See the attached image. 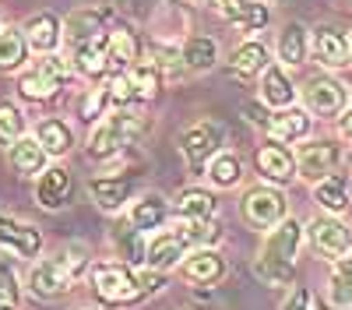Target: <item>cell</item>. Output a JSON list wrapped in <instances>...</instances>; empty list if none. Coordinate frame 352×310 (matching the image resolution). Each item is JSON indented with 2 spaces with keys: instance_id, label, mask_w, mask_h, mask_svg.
Wrapping results in <instances>:
<instances>
[{
  "instance_id": "6da1fadb",
  "label": "cell",
  "mask_w": 352,
  "mask_h": 310,
  "mask_svg": "<svg viewBox=\"0 0 352 310\" xmlns=\"http://www.w3.org/2000/svg\"><path fill=\"white\" fill-rule=\"evenodd\" d=\"M92 293L102 307H138L166 286V272H155L148 265H127V261H102L88 268Z\"/></svg>"
},
{
  "instance_id": "7a4b0ae2",
  "label": "cell",
  "mask_w": 352,
  "mask_h": 310,
  "mask_svg": "<svg viewBox=\"0 0 352 310\" xmlns=\"http://www.w3.org/2000/svg\"><path fill=\"white\" fill-rule=\"evenodd\" d=\"M303 247V222L300 219H282L272 225L261 243V254L254 261V275L264 286H289L296 278V254Z\"/></svg>"
},
{
  "instance_id": "3957f363",
  "label": "cell",
  "mask_w": 352,
  "mask_h": 310,
  "mask_svg": "<svg viewBox=\"0 0 352 310\" xmlns=\"http://www.w3.org/2000/svg\"><path fill=\"white\" fill-rule=\"evenodd\" d=\"M148 131V120L141 117V113H134L131 106H120L116 113H106V117L96 120L92 134H88V145L85 152L92 155V159H113V155H120L127 145H134V141Z\"/></svg>"
},
{
  "instance_id": "277c9868",
  "label": "cell",
  "mask_w": 352,
  "mask_h": 310,
  "mask_svg": "<svg viewBox=\"0 0 352 310\" xmlns=\"http://www.w3.org/2000/svg\"><path fill=\"white\" fill-rule=\"evenodd\" d=\"M85 268H88V254L81 247H71L64 254H56V258H43L28 268V289L39 300H56L71 293V286L85 275Z\"/></svg>"
},
{
  "instance_id": "5b68a950",
  "label": "cell",
  "mask_w": 352,
  "mask_h": 310,
  "mask_svg": "<svg viewBox=\"0 0 352 310\" xmlns=\"http://www.w3.org/2000/svg\"><path fill=\"white\" fill-rule=\"evenodd\" d=\"M74 78V67L56 53H39V60L32 67H25L18 74V96L28 102H46L53 99L64 85Z\"/></svg>"
},
{
  "instance_id": "8992f818",
  "label": "cell",
  "mask_w": 352,
  "mask_h": 310,
  "mask_svg": "<svg viewBox=\"0 0 352 310\" xmlns=\"http://www.w3.org/2000/svg\"><path fill=\"white\" fill-rule=\"evenodd\" d=\"M289 205H285V194L278 187H250L243 194V201H240V215L254 225V230H272V225H278L285 219Z\"/></svg>"
},
{
  "instance_id": "52a82bcc",
  "label": "cell",
  "mask_w": 352,
  "mask_h": 310,
  "mask_svg": "<svg viewBox=\"0 0 352 310\" xmlns=\"http://www.w3.org/2000/svg\"><path fill=\"white\" fill-rule=\"evenodd\" d=\"M222 141H226V127L219 120H201V124H194L180 134V152L190 162L194 173H201V169L208 166V159L222 148Z\"/></svg>"
},
{
  "instance_id": "ba28073f",
  "label": "cell",
  "mask_w": 352,
  "mask_h": 310,
  "mask_svg": "<svg viewBox=\"0 0 352 310\" xmlns=\"http://www.w3.org/2000/svg\"><path fill=\"white\" fill-rule=\"evenodd\" d=\"M303 102H307V109L314 113V117L331 120V117H342V113H345V106H349V89H345L338 78H331V74H317V78L307 81Z\"/></svg>"
},
{
  "instance_id": "9c48e42d",
  "label": "cell",
  "mask_w": 352,
  "mask_h": 310,
  "mask_svg": "<svg viewBox=\"0 0 352 310\" xmlns=\"http://www.w3.org/2000/svg\"><path fill=\"white\" fill-rule=\"evenodd\" d=\"M307 236H310V247L320 254V258H328V261H338L342 254L352 250V233H349V225L338 219V215H317L310 225H307Z\"/></svg>"
},
{
  "instance_id": "30bf717a",
  "label": "cell",
  "mask_w": 352,
  "mask_h": 310,
  "mask_svg": "<svg viewBox=\"0 0 352 310\" xmlns=\"http://www.w3.org/2000/svg\"><path fill=\"white\" fill-rule=\"evenodd\" d=\"M342 162V148L335 141H307L296 152V177H303L307 184H317L331 177Z\"/></svg>"
},
{
  "instance_id": "8fae6325",
  "label": "cell",
  "mask_w": 352,
  "mask_h": 310,
  "mask_svg": "<svg viewBox=\"0 0 352 310\" xmlns=\"http://www.w3.org/2000/svg\"><path fill=\"white\" fill-rule=\"evenodd\" d=\"M254 166H257V173H261L264 180H268V184H278V187H285L292 177H296V155H292V152L285 148V141H278V137L257 145Z\"/></svg>"
},
{
  "instance_id": "7c38bea8",
  "label": "cell",
  "mask_w": 352,
  "mask_h": 310,
  "mask_svg": "<svg viewBox=\"0 0 352 310\" xmlns=\"http://www.w3.org/2000/svg\"><path fill=\"white\" fill-rule=\"evenodd\" d=\"M187 254H190L187 240L176 233V225H173V230L155 233V236L148 240V250H144V265L155 268V272H173V268L184 265Z\"/></svg>"
},
{
  "instance_id": "4fadbf2b",
  "label": "cell",
  "mask_w": 352,
  "mask_h": 310,
  "mask_svg": "<svg viewBox=\"0 0 352 310\" xmlns=\"http://www.w3.org/2000/svg\"><path fill=\"white\" fill-rule=\"evenodd\" d=\"M109 18H113L109 8H78V11H71V14L64 18V43L74 49V46H81V43H88V39L102 36L106 25H109Z\"/></svg>"
},
{
  "instance_id": "5bb4252c",
  "label": "cell",
  "mask_w": 352,
  "mask_h": 310,
  "mask_svg": "<svg viewBox=\"0 0 352 310\" xmlns=\"http://www.w3.org/2000/svg\"><path fill=\"white\" fill-rule=\"evenodd\" d=\"M180 272H184L187 282H194V286H215V282L226 278L229 265H226V258H222L219 250H212V247H197V250H190L187 258H184Z\"/></svg>"
},
{
  "instance_id": "9a60e30c",
  "label": "cell",
  "mask_w": 352,
  "mask_h": 310,
  "mask_svg": "<svg viewBox=\"0 0 352 310\" xmlns=\"http://www.w3.org/2000/svg\"><path fill=\"white\" fill-rule=\"evenodd\" d=\"M0 247L11 250L14 258H39L43 250V233L36 230L32 222H18V219H8L0 215Z\"/></svg>"
},
{
  "instance_id": "2e32d148",
  "label": "cell",
  "mask_w": 352,
  "mask_h": 310,
  "mask_svg": "<svg viewBox=\"0 0 352 310\" xmlns=\"http://www.w3.org/2000/svg\"><path fill=\"white\" fill-rule=\"evenodd\" d=\"M71 190H74V184H71V173L64 166H46L36 177V201L46 212H60L71 201Z\"/></svg>"
},
{
  "instance_id": "e0dca14e",
  "label": "cell",
  "mask_w": 352,
  "mask_h": 310,
  "mask_svg": "<svg viewBox=\"0 0 352 310\" xmlns=\"http://www.w3.org/2000/svg\"><path fill=\"white\" fill-rule=\"evenodd\" d=\"M21 32L28 39V49H36V53H56V46L64 43V21L56 18L53 11H39V14H32V18L21 25Z\"/></svg>"
},
{
  "instance_id": "ac0fdd59",
  "label": "cell",
  "mask_w": 352,
  "mask_h": 310,
  "mask_svg": "<svg viewBox=\"0 0 352 310\" xmlns=\"http://www.w3.org/2000/svg\"><path fill=\"white\" fill-rule=\"evenodd\" d=\"M310 49H314V56L324 67H345L349 60H352V53H349V39L338 32V28H331V25H317L314 28V36H310Z\"/></svg>"
},
{
  "instance_id": "d6986e66",
  "label": "cell",
  "mask_w": 352,
  "mask_h": 310,
  "mask_svg": "<svg viewBox=\"0 0 352 310\" xmlns=\"http://www.w3.org/2000/svg\"><path fill=\"white\" fill-rule=\"evenodd\" d=\"M88 194H92V201L102 208V212H120L131 194H134V177L120 173V177H96L88 180Z\"/></svg>"
},
{
  "instance_id": "ffe728a7",
  "label": "cell",
  "mask_w": 352,
  "mask_h": 310,
  "mask_svg": "<svg viewBox=\"0 0 352 310\" xmlns=\"http://www.w3.org/2000/svg\"><path fill=\"white\" fill-rule=\"evenodd\" d=\"M102 39H106V56H109V74H120V71L138 64L141 43L131 28H106Z\"/></svg>"
},
{
  "instance_id": "44dd1931",
  "label": "cell",
  "mask_w": 352,
  "mask_h": 310,
  "mask_svg": "<svg viewBox=\"0 0 352 310\" xmlns=\"http://www.w3.org/2000/svg\"><path fill=\"white\" fill-rule=\"evenodd\" d=\"M102 36H96V39H88V43H81V46L71 49V60H74L71 67L78 74H85L88 81H102L109 74V56H106V39Z\"/></svg>"
},
{
  "instance_id": "7402d4cb",
  "label": "cell",
  "mask_w": 352,
  "mask_h": 310,
  "mask_svg": "<svg viewBox=\"0 0 352 310\" xmlns=\"http://www.w3.org/2000/svg\"><path fill=\"white\" fill-rule=\"evenodd\" d=\"M8 159H11V169L18 177H39L43 169H46V148L39 145V137L36 134H21L14 145L8 148Z\"/></svg>"
},
{
  "instance_id": "603a6c76",
  "label": "cell",
  "mask_w": 352,
  "mask_h": 310,
  "mask_svg": "<svg viewBox=\"0 0 352 310\" xmlns=\"http://www.w3.org/2000/svg\"><path fill=\"white\" fill-rule=\"evenodd\" d=\"M261 102H268V109H285L296 102V89L278 64H268L261 71Z\"/></svg>"
},
{
  "instance_id": "cb8c5ba5",
  "label": "cell",
  "mask_w": 352,
  "mask_h": 310,
  "mask_svg": "<svg viewBox=\"0 0 352 310\" xmlns=\"http://www.w3.org/2000/svg\"><path fill=\"white\" fill-rule=\"evenodd\" d=\"M169 212H173V205L166 201L162 194H144V197H138V201L131 205V215L127 219L134 222V230L152 233V230H162V225H166Z\"/></svg>"
},
{
  "instance_id": "d4e9b609",
  "label": "cell",
  "mask_w": 352,
  "mask_h": 310,
  "mask_svg": "<svg viewBox=\"0 0 352 310\" xmlns=\"http://www.w3.org/2000/svg\"><path fill=\"white\" fill-rule=\"evenodd\" d=\"M28 39L21 32V25H8L0 28V74H14V71H25L28 64Z\"/></svg>"
},
{
  "instance_id": "484cf974",
  "label": "cell",
  "mask_w": 352,
  "mask_h": 310,
  "mask_svg": "<svg viewBox=\"0 0 352 310\" xmlns=\"http://www.w3.org/2000/svg\"><path fill=\"white\" fill-rule=\"evenodd\" d=\"M272 60H268V49H264V43H257V39H247V43H240L236 49L229 53V74L232 78H254V74H261L264 67H268Z\"/></svg>"
},
{
  "instance_id": "4316f807",
  "label": "cell",
  "mask_w": 352,
  "mask_h": 310,
  "mask_svg": "<svg viewBox=\"0 0 352 310\" xmlns=\"http://www.w3.org/2000/svg\"><path fill=\"white\" fill-rule=\"evenodd\" d=\"M307 53H310V32H307V25L289 21L282 32H278V60L285 67H303L307 64Z\"/></svg>"
},
{
  "instance_id": "83f0119b",
  "label": "cell",
  "mask_w": 352,
  "mask_h": 310,
  "mask_svg": "<svg viewBox=\"0 0 352 310\" xmlns=\"http://www.w3.org/2000/svg\"><path fill=\"white\" fill-rule=\"evenodd\" d=\"M272 137L278 141H300L310 134V109H296V106H285V109H275L272 113V127H268Z\"/></svg>"
},
{
  "instance_id": "f1b7e54d",
  "label": "cell",
  "mask_w": 352,
  "mask_h": 310,
  "mask_svg": "<svg viewBox=\"0 0 352 310\" xmlns=\"http://www.w3.org/2000/svg\"><path fill=\"white\" fill-rule=\"evenodd\" d=\"M36 137H39V145L46 148V155H53V159H60V155H67V152L74 148V131H71V124L60 120V117L39 120V124H36Z\"/></svg>"
},
{
  "instance_id": "f546056e",
  "label": "cell",
  "mask_w": 352,
  "mask_h": 310,
  "mask_svg": "<svg viewBox=\"0 0 352 310\" xmlns=\"http://www.w3.org/2000/svg\"><path fill=\"white\" fill-rule=\"evenodd\" d=\"M314 201L320 205V212H328V215H342L349 208V180L345 173H335L324 177V180H317L314 184Z\"/></svg>"
},
{
  "instance_id": "4dcf8cb0",
  "label": "cell",
  "mask_w": 352,
  "mask_h": 310,
  "mask_svg": "<svg viewBox=\"0 0 352 310\" xmlns=\"http://www.w3.org/2000/svg\"><path fill=\"white\" fill-rule=\"evenodd\" d=\"M173 212L180 215V219H215L219 201H215L212 190H204V187H187V190L176 194Z\"/></svg>"
},
{
  "instance_id": "1f68e13d",
  "label": "cell",
  "mask_w": 352,
  "mask_h": 310,
  "mask_svg": "<svg viewBox=\"0 0 352 310\" xmlns=\"http://www.w3.org/2000/svg\"><path fill=\"white\" fill-rule=\"evenodd\" d=\"M144 233L141 230H134V222L131 219H120L113 225V247H116V254L127 261V265H144V250H148V243L141 240Z\"/></svg>"
},
{
  "instance_id": "d6a6232c",
  "label": "cell",
  "mask_w": 352,
  "mask_h": 310,
  "mask_svg": "<svg viewBox=\"0 0 352 310\" xmlns=\"http://www.w3.org/2000/svg\"><path fill=\"white\" fill-rule=\"evenodd\" d=\"M180 56L187 71H212L219 64V43L212 36H190L180 46Z\"/></svg>"
},
{
  "instance_id": "836d02e7",
  "label": "cell",
  "mask_w": 352,
  "mask_h": 310,
  "mask_svg": "<svg viewBox=\"0 0 352 310\" xmlns=\"http://www.w3.org/2000/svg\"><path fill=\"white\" fill-rule=\"evenodd\" d=\"M204 177H208L215 187H222V190L236 187L243 180V159L232 155V152H215L208 159V166H204Z\"/></svg>"
},
{
  "instance_id": "e575fe53",
  "label": "cell",
  "mask_w": 352,
  "mask_h": 310,
  "mask_svg": "<svg viewBox=\"0 0 352 310\" xmlns=\"http://www.w3.org/2000/svg\"><path fill=\"white\" fill-rule=\"evenodd\" d=\"M127 74H131V85H134L138 102H148V99L159 96V89H162V71H159V64L138 60L134 67H127Z\"/></svg>"
},
{
  "instance_id": "d590c367",
  "label": "cell",
  "mask_w": 352,
  "mask_h": 310,
  "mask_svg": "<svg viewBox=\"0 0 352 310\" xmlns=\"http://www.w3.org/2000/svg\"><path fill=\"white\" fill-rule=\"evenodd\" d=\"M328 296H331L335 307H352V250L335 261L331 282H328Z\"/></svg>"
},
{
  "instance_id": "8d00e7d4",
  "label": "cell",
  "mask_w": 352,
  "mask_h": 310,
  "mask_svg": "<svg viewBox=\"0 0 352 310\" xmlns=\"http://www.w3.org/2000/svg\"><path fill=\"white\" fill-rule=\"evenodd\" d=\"M226 21L232 28H240V32H261V28L268 25V4H261V0H243Z\"/></svg>"
},
{
  "instance_id": "74e56055",
  "label": "cell",
  "mask_w": 352,
  "mask_h": 310,
  "mask_svg": "<svg viewBox=\"0 0 352 310\" xmlns=\"http://www.w3.org/2000/svg\"><path fill=\"white\" fill-rule=\"evenodd\" d=\"M21 134H25V113H21V106L0 102V145L11 148Z\"/></svg>"
},
{
  "instance_id": "f35d334b",
  "label": "cell",
  "mask_w": 352,
  "mask_h": 310,
  "mask_svg": "<svg viewBox=\"0 0 352 310\" xmlns=\"http://www.w3.org/2000/svg\"><path fill=\"white\" fill-rule=\"evenodd\" d=\"M109 92H106V85H99V89H88V96L81 99V120L88 124H96L99 117H106V109H109Z\"/></svg>"
},
{
  "instance_id": "ab89813d",
  "label": "cell",
  "mask_w": 352,
  "mask_h": 310,
  "mask_svg": "<svg viewBox=\"0 0 352 310\" xmlns=\"http://www.w3.org/2000/svg\"><path fill=\"white\" fill-rule=\"evenodd\" d=\"M21 300V286H18V275L8 261H0V303H8V307H18Z\"/></svg>"
},
{
  "instance_id": "60d3db41",
  "label": "cell",
  "mask_w": 352,
  "mask_h": 310,
  "mask_svg": "<svg viewBox=\"0 0 352 310\" xmlns=\"http://www.w3.org/2000/svg\"><path fill=\"white\" fill-rule=\"evenodd\" d=\"M243 117H247V124H254V127H261V131L272 127L268 102H243Z\"/></svg>"
},
{
  "instance_id": "b9f144b4",
  "label": "cell",
  "mask_w": 352,
  "mask_h": 310,
  "mask_svg": "<svg viewBox=\"0 0 352 310\" xmlns=\"http://www.w3.org/2000/svg\"><path fill=\"white\" fill-rule=\"evenodd\" d=\"M282 310H314V293L303 289V286H300V289H292L289 300L282 303Z\"/></svg>"
},
{
  "instance_id": "7bdbcfd3",
  "label": "cell",
  "mask_w": 352,
  "mask_h": 310,
  "mask_svg": "<svg viewBox=\"0 0 352 310\" xmlns=\"http://www.w3.org/2000/svg\"><path fill=\"white\" fill-rule=\"evenodd\" d=\"M212 4H215V11H219L222 18H229L232 11H236V8L243 4V0H212Z\"/></svg>"
},
{
  "instance_id": "ee69618b",
  "label": "cell",
  "mask_w": 352,
  "mask_h": 310,
  "mask_svg": "<svg viewBox=\"0 0 352 310\" xmlns=\"http://www.w3.org/2000/svg\"><path fill=\"white\" fill-rule=\"evenodd\" d=\"M338 127H342V137H345V141H352V106H345V113H342Z\"/></svg>"
},
{
  "instance_id": "f6af8a7d",
  "label": "cell",
  "mask_w": 352,
  "mask_h": 310,
  "mask_svg": "<svg viewBox=\"0 0 352 310\" xmlns=\"http://www.w3.org/2000/svg\"><path fill=\"white\" fill-rule=\"evenodd\" d=\"M314 310H338L335 303H314Z\"/></svg>"
},
{
  "instance_id": "bcb514c9",
  "label": "cell",
  "mask_w": 352,
  "mask_h": 310,
  "mask_svg": "<svg viewBox=\"0 0 352 310\" xmlns=\"http://www.w3.org/2000/svg\"><path fill=\"white\" fill-rule=\"evenodd\" d=\"M264 4H285V0H264Z\"/></svg>"
},
{
  "instance_id": "7dc6e473",
  "label": "cell",
  "mask_w": 352,
  "mask_h": 310,
  "mask_svg": "<svg viewBox=\"0 0 352 310\" xmlns=\"http://www.w3.org/2000/svg\"><path fill=\"white\" fill-rule=\"evenodd\" d=\"M0 310H18V307H8V303H0Z\"/></svg>"
},
{
  "instance_id": "c3c4849f",
  "label": "cell",
  "mask_w": 352,
  "mask_h": 310,
  "mask_svg": "<svg viewBox=\"0 0 352 310\" xmlns=\"http://www.w3.org/2000/svg\"><path fill=\"white\" fill-rule=\"evenodd\" d=\"M349 53H352V36H349Z\"/></svg>"
},
{
  "instance_id": "681fc988",
  "label": "cell",
  "mask_w": 352,
  "mask_h": 310,
  "mask_svg": "<svg viewBox=\"0 0 352 310\" xmlns=\"http://www.w3.org/2000/svg\"><path fill=\"white\" fill-rule=\"evenodd\" d=\"M0 28H4V25H0Z\"/></svg>"
}]
</instances>
